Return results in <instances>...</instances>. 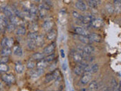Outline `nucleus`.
<instances>
[{"label": "nucleus", "mask_w": 121, "mask_h": 91, "mask_svg": "<svg viewBox=\"0 0 121 91\" xmlns=\"http://www.w3.org/2000/svg\"><path fill=\"white\" fill-rule=\"evenodd\" d=\"M60 75V72L58 69H55L53 71L50 72V73H48L45 74V83H50L52 81H53L54 80H55L57 77H58Z\"/></svg>", "instance_id": "1"}, {"label": "nucleus", "mask_w": 121, "mask_h": 91, "mask_svg": "<svg viewBox=\"0 0 121 91\" xmlns=\"http://www.w3.org/2000/svg\"><path fill=\"white\" fill-rule=\"evenodd\" d=\"M55 48H56V43L55 42H52L51 44H49L48 46H47L46 47H45L43 49V54H46L48 55H51L53 54L55 50Z\"/></svg>", "instance_id": "2"}, {"label": "nucleus", "mask_w": 121, "mask_h": 91, "mask_svg": "<svg viewBox=\"0 0 121 91\" xmlns=\"http://www.w3.org/2000/svg\"><path fill=\"white\" fill-rule=\"evenodd\" d=\"M1 79L2 80V81H4L5 83H14L15 81H16L14 75L12 74H3V75H2Z\"/></svg>", "instance_id": "3"}, {"label": "nucleus", "mask_w": 121, "mask_h": 91, "mask_svg": "<svg viewBox=\"0 0 121 91\" xmlns=\"http://www.w3.org/2000/svg\"><path fill=\"white\" fill-rule=\"evenodd\" d=\"M91 81V74L88 73H83L79 80V83L82 86H85L88 84L89 82Z\"/></svg>", "instance_id": "4"}, {"label": "nucleus", "mask_w": 121, "mask_h": 91, "mask_svg": "<svg viewBox=\"0 0 121 91\" xmlns=\"http://www.w3.org/2000/svg\"><path fill=\"white\" fill-rule=\"evenodd\" d=\"M1 11L3 12V14L5 15V16L9 18L11 16H13V12H12V10L11 9L8 5H2L1 6Z\"/></svg>", "instance_id": "5"}, {"label": "nucleus", "mask_w": 121, "mask_h": 91, "mask_svg": "<svg viewBox=\"0 0 121 91\" xmlns=\"http://www.w3.org/2000/svg\"><path fill=\"white\" fill-rule=\"evenodd\" d=\"M54 26H55V24L54 22L51 20H48V21H44V23L43 24V28L45 30V31H50V30H53L54 28Z\"/></svg>", "instance_id": "6"}, {"label": "nucleus", "mask_w": 121, "mask_h": 91, "mask_svg": "<svg viewBox=\"0 0 121 91\" xmlns=\"http://www.w3.org/2000/svg\"><path fill=\"white\" fill-rule=\"evenodd\" d=\"M89 39L92 41V42H95V43H101L102 40V37L101 35H99L98 33H92L89 34Z\"/></svg>", "instance_id": "7"}, {"label": "nucleus", "mask_w": 121, "mask_h": 91, "mask_svg": "<svg viewBox=\"0 0 121 91\" xmlns=\"http://www.w3.org/2000/svg\"><path fill=\"white\" fill-rule=\"evenodd\" d=\"M82 52L84 53L85 55H91L92 54V53L95 52V48L92 46L86 45V46H83V48L82 49Z\"/></svg>", "instance_id": "8"}, {"label": "nucleus", "mask_w": 121, "mask_h": 91, "mask_svg": "<svg viewBox=\"0 0 121 91\" xmlns=\"http://www.w3.org/2000/svg\"><path fill=\"white\" fill-rule=\"evenodd\" d=\"M44 73V69H42V68H36V70L34 71H31V74H30V76L31 77L35 79V78H38L40 76Z\"/></svg>", "instance_id": "9"}, {"label": "nucleus", "mask_w": 121, "mask_h": 91, "mask_svg": "<svg viewBox=\"0 0 121 91\" xmlns=\"http://www.w3.org/2000/svg\"><path fill=\"white\" fill-rule=\"evenodd\" d=\"M74 31L75 33L77 34V35H80V36H88L89 34L88 32L86 31V30H85L84 28H82V27H76L74 28Z\"/></svg>", "instance_id": "10"}, {"label": "nucleus", "mask_w": 121, "mask_h": 91, "mask_svg": "<svg viewBox=\"0 0 121 91\" xmlns=\"http://www.w3.org/2000/svg\"><path fill=\"white\" fill-rule=\"evenodd\" d=\"M104 24V21L101 18H97V19H94V20L91 23V25H92L94 28H99L102 25Z\"/></svg>", "instance_id": "11"}, {"label": "nucleus", "mask_w": 121, "mask_h": 91, "mask_svg": "<svg viewBox=\"0 0 121 91\" xmlns=\"http://www.w3.org/2000/svg\"><path fill=\"white\" fill-rule=\"evenodd\" d=\"M56 36H57V31H56V30L53 29L48 32L47 36H46V40L48 41H53L55 40Z\"/></svg>", "instance_id": "12"}, {"label": "nucleus", "mask_w": 121, "mask_h": 91, "mask_svg": "<svg viewBox=\"0 0 121 91\" xmlns=\"http://www.w3.org/2000/svg\"><path fill=\"white\" fill-rule=\"evenodd\" d=\"M77 39L80 41L83 44H86V45H91L92 43V41H91L88 36H80V35H77Z\"/></svg>", "instance_id": "13"}, {"label": "nucleus", "mask_w": 121, "mask_h": 91, "mask_svg": "<svg viewBox=\"0 0 121 91\" xmlns=\"http://www.w3.org/2000/svg\"><path fill=\"white\" fill-rule=\"evenodd\" d=\"M75 6L77 9H79L81 11H85L87 9L86 7V4L83 2V1H77L75 3Z\"/></svg>", "instance_id": "14"}, {"label": "nucleus", "mask_w": 121, "mask_h": 91, "mask_svg": "<svg viewBox=\"0 0 121 91\" xmlns=\"http://www.w3.org/2000/svg\"><path fill=\"white\" fill-rule=\"evenodd\" d=\"M9 21H11V24H12L15 26L17 25H21L23 24V22L21 21V18H19L16 16H14V15H13V16H11V18H9Z\"/></svg>", "instance_id": "15"}, {"label": "nucleus", "mask_w": 121, "mask_h": 91, "mask_svg": "<svg viewBox=\"0 0 121 91\" xmlns=\"http://www.w3.org/2000/svg\"><path fill=\"white\" fill-rule=\"evenodd\" d=\"M73 59L74 60V62L79 64V62H81L82 61H83V57L82 56L80 53L78 52L77 51H76V52H73Z\"/></svg>", "instance_id": "16"}, {"label": "nucleus", "mask_w": 121, "mask_h": 91, "mask_svg": "<svg viewBox=\"0 0 121 91\" xmlns=\"http://www.w3.org/2000/svg\"><path fill=\"white\" fill-rule=\"evenodd\" d=\"M35 43H36V46H39V47L43 46L45 43V39H44L43 36L38 34V36H37L36 39L35 40Z\"/></svg>", "instance_id": "17"}, {"label": "nucleus", "mask_w": 121, "mask_h": 91, "mask_svg": "<svg viewBox=\"0 0 121 91\" xmlns=\"http://www.w3.org/2000/svg\"><path fill=\"white\" fill-rule=\"evenodd\" d=\"M13 53L14 55H16L17 57H21L23 55V54H24V52H23V49L21 46H14Z\"/></svg>", "instance_id": "18"}, {"label": "nucleus", "mask_w": 121, "mask_h": 91, "mask_svg": "<svg viewBox=\"0 0 121 91\" xmlns=\"http://www.w3.org/2000/svg\"><path fill=\"white\" fill-rule=\"evenodd\" d=\"M11 10H12L13 14H14V16H16V17L21 18V19H22L24 17V14H23L22 11H20L19 9H17L16 7L12 6V8H11Z\"/></svg>", "instance_id": "19"}, {"label": "nucleus", "mask_w": 121, "mask_h": 91, "mask_svg": "<svg viewBox=\"0 0 121 91\" xmlns=\"http://www.w3.org/2000/svg\"><path fill=\"white\" fill-rule=\"evenodd\" d=\"M94 18L92 16H91V15H85V16H82L81 23L82 24H91Z\"/></svg>", "instance_id": "20"}, {"label": "nucleus", "mask_w": 121, "mask_h": 91, "mask_svg": "<svg viewBox=\"0 0 121 91\" xmlns=\"http://www.w3.org/2000/svg\"><path fill=\"white\" fill-rule=\"evenodd\" d=\"M24 66L23 65V64L21 62H16V64H15V71L17 74H21L24 72Z\"/></svg>", "instance_id": "21"}, {"label": "nucleus", "mask_w": 121, "mask_h": 91, "mask_svg": "<svg viewBox=\"0 0 121 91\" xmlns=\"http://www.w3.org/2000/svg\"><path fill=\"white\" fill-rule=\"evenodd\" d=\"M9 18H8L4 14H0V25L2 27H6L9 24Z\"/></svg>", "instance_id": "22"}, {"label": "nucleus", "mask_w": 121, "mask_h": 91, "mask_svg": "<svg viewBox=\"0 0 121 91\" xmlns=\"http://www.w3.org/2000/svg\"><path fill=\"white\" fill-rule=\"evenodd\" d=\"M15 33L17 36H24L26 33V30L24 27L23 26H19L15 30Z\"/></svg>", "instance_id": "23"}, {"label": "nucleus", "mask_w": 121, "mask_h": 91, "mask_svg": "<svg viewBox=\"0 0 121 91\" xmlns=\"http://www.w3.org/2000/svg\"><path fill=\"white\" fill-rule=\"evenodd\" d=\"M45 58V55L41 52H35L32 55V59L33 61H40Z\"/></svg>", "instance_id": "24"}, {"label": "nucleus", "mask_w": 121, "mask_h": 91, "mask_svg": "<svg viewBox=\"0 0 121 91\" xmlns=\"http://www.w3.org/2000/svg\"><path fill=\"white\" fill-rule=\"evenodd\" d=\"M98 87H99V85H98V83L96 81H91L89 84V89L90 91H96L98 89Z\"/></svg>", "instance_id": "25"}, {"label": "nucleus", "mask_w": 121, "mask_h": 91, "mask_svg": "<svg viewBox=\"0 0 121 91\" xmlns=\"http://www.w3.org/2000/svg\"><path fill=\"white\" fill-rule=\"evenodd\" d=\"M48 65V63L43 59V60L39 61V62L36 63V66L37 67V68H42V69H44V68H46Z\"/></svg>", "instance_id": "26"}, {"label": "nucleus", "mask_w": 121, "mask_h": 91, "mask_svg": "<svg viewBox=\"0 0 121 91\" xmlns=\"http://www.w3.org/2000/svg\"><path fill=\"white\" fill-rule=\"evenodd\" d=\"M2 56H9L11 54V49L9 48H2V49L1 50V52H0Z\"/></svg>", "instance_id": "27"}, {"label": "nucleus", "mask_w": 121, "mask_h": 91, "mask_svg": "<svg viewBox=\"0 0 121 91\" xmlns=\"http://www.w3.org/2000/svg\"><path fill=\"white\" fill-rule=\"evenodd\" d=\"M73 73L77 76H80L84 73V71H83V69L81 67H79V65H77L73 68Z\"/></svg>", "instance_id": "28"}, {"label": "nucleus", "mask_w": 121, "mask_h": 91, "mask_svg": "<svg viewBox=\"0 0 121 91\" xmlns=\"http://www.w3.org/2000/svg\"><path fill=\"white\" fill-rule=\"evenodd\" d=\"M29 9H30V11L32 15H36L38 13V11H39V10H38V7L36 5H34V4H31V5H30Z\"/></svg>", "instance_id": "29"}, {"label": "nucleus", "mask_w": 121, "mask_h": 91, "mask_svg": "<svg viewBox=\"0 0 121 91\" xmlns=\"http://www.w3.org/2000/svg\"><path fill=\"white\" fill-rule=\"evenodd\" d=\"M105 9L106 11H107V12L108 14H113V12H114V7H113V5H112V4L111 3H107L105 5Z\"/></svg>", "instance_id": "30"}, {"label": "nucleus", "mask_w": 121, "mask_h": 91, "mask_svg": "<svg viewBox=\"0 0 121 91\" xmlns=\"http://www.w3.org/2000/svg\"><path fill=\"white\" fill-rule=\"evenodd\" d=\"M26 46H27L28 49H30V50H33V49H35L36 47L35 41H32V40H28L27 42H26Z\"/></svg>", "instance_id": "31"}, {"label": "nucleus", "mask_w": 121, "mask_h": 91, "mask_svg": "<svg viewBox=\"0 0 121 91\" xmlns=\"http://www.w3.org/2000/svg\"><path fill=\"white\" fill-rule=\"evenodd\" d=\"M98 69H99V66L98 64H92V65H90V74L97 73Z\"/></svg>", "instance_id": "32"}, {"label": "nucleus", "mask_w": 121, "mask_h": 91, "mask_svg": "<svg viewBox=\"0 0 121 91\" xmlns=\"http://www.w3.org/2000/svg\"><path fill=\"white\" fill-rule=\"evenodd\" d=\"M38 36V33L37 32H30L27 34V37L30 40H32V41H35L36 37Z\"/></svg>", "instance_id": "33"}, {"label": "nucleus", "mask_w": 121, "mask_h": 91, "mask_svg": "<svg viewBox=\"0 0 121 91\" xmlns=\"http://www.w3.org/2000/svg\"><path fill=\"white\" fill-rule=\"evenodd\" d=\"M36 64L35 62V61L33 60H29L27 63H26V67H27L28 69H30V70H33L34 68L36 67Z\"/></svg>", "instance_id": "34"}, {"label": "nucleus", "mask_w": 121, "mask_h": 91, "mask_svg": "<svg viewBox=\"0 0 121 91\" xmlns=\"http://www.w3.org/2000/svg\"><path fill=\"white\" fill-rule=\"evenodd\" d=\"M23 14H24V17L26 16L28 18H30L32 16V14H31V13H30V11L29 8H26V6L23 7Z\"/></svg>", "instance_id": "35"}, {"label": "nucleus", "mask_w": 121, "mask_h": 91, "mask_svg": "<svg viewBox=\"0 0 121 91\" xmlns=\"http://www.w3.org/2000/svg\"><path fill=\"white\" fill-rule=\"evenodd\" d=\"M9 70V67L7 64H0V72H7Z\"/></svg>", "instance_id": "36"}, {"label": "nucleus", "mask_w": 121, "mask_h": 91, "mask_svg": "<svg viewBox=\"0 0 121 91\" xmlns=\"http://www.w3.org/2000/svg\"><path fill=\"white\" fill-rule=\"evenodd\" d=\"M72 15H73V17L77 19V20H79V21H82V15H81L80 14H79L77 11H73V12H72Z\"/></svg>", "instance_id": "37"}, {"label": "nucleus", "mask_w": 121, "mask_h": 91, "mask_svg": "<svg viewBox=\"0 0 121 91\" xmlns=\"http://www.w3.org/2000/svg\"><path fill=\"white\" fill-rule=\"evenodd\" d=\"M86 2L88 4V5L90 8H92V9H96L98 6L96 1H94V0H89V1H87Z\"/></svg>", "instance_id": "38"}, {"label": "nucleus", "mask_w": 121, "mask_h": 91, "mask_svg": "<svg viewBox=\"0 0 121 91\" xmlns=\"http://www.w3.org/2000/svg\"><path fill=\"white\" fill-rule=\"evenodd\" d=\"M55 55L53 53V54H51V55H48L47 56H45V58H44V59L46 61V62H48V63H49V62H51L52 61H53L55 59Z\"/></svg>", "instance_id": "39"}, {"label": "nucleus", "mask_w": 121, "mask_h": 91, "mask_svg": "<svg viewBox=\"0 0 121 91\" xmlns=\"http://www.w3.org/2000/svg\"><path fill=\"white\" fill-rule=\"evenodd\" d=\"M14 41L13 38H9V39H8V41H7L6 47L11 49V47L14 46Z\"/></svg>", "instance_id": "40"}, {"label": "nucleus", "mask_w": 121, "mask_h": 91, "mask_svg": "<svg viewBox=\"0 0 121 91\" xmlns=\"http://www.w3.org/2000/svg\"><path fill=\"white\" fill-rule=\"evenodd\" d=\"M113 4H114V11L117 10V11H120V5H121V2L119 0H116V1H113Z\"/></svg>", "instance_id": "41"}, {"label": "nucleus", "mask_w": 121, "mask_h": 91, "mask_svg": "<svg viewBox=\"0 0 121 91\" xmlns=\"http://www.w3.org/2000/svg\"><path fill=\"white\" fill-rule=\"evenodd\" d=\"M9 62V56H2L0 58V64H7Z\"/></svg>", "instance_id": "42"}, {"label": "nucleus", "mask_w": 121, "mask_h": 91, "mask_svg": "<svg viewBox=\"0 0 121 91\" xmlns=\"http://www.w3.org/2000/svg\"><path fill=\"white\" fill-rule=\"evenodd\" d=\"M6 29L9 32H12L14 30H16V26L12 24H9L6 27Z\"/></svg>", "instance_id": "43"}, {"label": "nucleus", "mask_w": 121, "mask_h": 91, "mask_svg": "<svg viewBox=\"0 0 121 91\" xmlns=\"http://www.w3.org/2000/svg\"><path fill=\"white\" fill-rule=\"evenodd\" d=\"M30 30H32V32H36V30H38V24L36 23H33V24L30 25Z\"/></svg>", "instance_id": "44"}, {"label": "nucleus", "mask_w": 121, "mask_h": 91, "mask_svg": "<svg viewBox=\"0 0 121 91\" xmlns=\"http://www.w3.org/2000/svg\"><path fill=\"white\" fill-rule=\"evenodd\" d=\"M78 65H79V67H81V68H82V69H84V68H85L86 67H87V66L89 65V64L87 63L86 62H85L84 60H83V61H82L81 62H79V63Z\"/></svg>", "instance_id": "45"}, {"label": "nucleus", "mask_w": 121, "mask_h": 91, "mask_svg": "<svg viewBox=\"0 0 121 91\" xmlns=\"http://www.w3.org/2000/svg\"><path fill=\"white\" fill-rule=\"evenodd\" d=\"M39 16L41 18H43L47 16V11L41 10V11H39Z\"/></svg>", "instance_id": "46"}, {"label": "nucleus", "mask_w": 121, "mask_h": 91, "mask_svg": "<svg viewBox=\"0 0 121 91\" xmlns=\"http://www.w3.org/2000/svg\"><path fill=\"white\" fill-rule=\"evenodd\" d=\"M8 39H9V38H8V37H4L3 39L2 40V42H1V46H2V48L6 47V44H7Z\"/></svg>", "instance_id": "47"}, {"label": "nucleus", "mask_w": 121, "mask_h": 91, "mask_svg": "<svg viewBox=\"0 0 121 91\" xmlns=\"http://www.w3.org/2000/svg\"><path fill=\"white\" fill-rule=\"evenodd\" d=\"M111 86L113 87V88H116V87L118 86V83H117V80L115 78L112 79V81L111 82Z\"/></svg>", "instance_id": "48"}, {"label": "nucleus", "mask_w": 121, "mask_h": 91, "mask_svg": "<svg viewBox=\"0 0 121 91\" xmlns=\"http://www.w3.org/2000/svg\"><path fill=\"white\" fill-rule=\"evenodd\" d=\"M43 2L46 4V5H48V6H50V7H52V5H53L52 1H44Z\"/></svg>", "instance_id": "49"}, {"label": "nucleus", "mask_w": 121, "mask_h": 91, "mask_svg": "<svg viewBox=\"0 0 121 91\" xmlns=\"http://www.w3.org/2000/svg\"><path fill=\"white\" fill-rule=\"evenodd\" d=\"M67 64H66V62H64L62 64V69L64 71H66L67 70Z\"/></svg>", "instance_id": "50"}, {"label": "nucleus", "mask_w": 121, "mask_h": 91, "mask_svg": "<svg viewBox=\"0 0 121 91\" xmlns=\"http://www.w3.org/2000/svg\"><path fill=\"white\" fill-rule=\"evenodd\" d=\"M60 56H61V58H64L65 57V54H64V49H60Z\"/></svg>", "instance_id": "51"}, {"label": "nucleus", "mask_w": 121, "mask_h": 91, "mask_svg": "<svg viewBox=\"0 0 121 91\" xmlns=\"http://www.w3.org/2000/svg\"><path fill=\"white\" fill-rule=\"evenodd\" d=\"M80 91H86V88H82V89L80 90Z\"/></svg>", "instance_id": "52"}, {"label": "nucleus", "mask_w": 121, "mask_h": 91, "mask_svg": "<svg viewBox=\"0 0 121 91\" xmlns=\"http://www.w3.org/2000/svg\"><path fill=\"white\" fill-rule=\"evenodd\" d=\"M36 91H43V90H36Z\"/></svg>", "instance_id": "53"}, {"label": "nucleus", "mask_w": 121, "mask_h": 91, "mask_svg": "<svg viewBox=\"0 0 121 91\" xmlns=\"http://www.w3.org/2000/svg\"><path fill=\"white\" fill-rule=\"evenodd\" d=\"M1 27H2V26H1V25H0V29H1Z\"/></svg>", "instance_id": "54"}, {"label": "nucleus", "mask_w": 121, "mask_h": 91, "mask_svg": "<svg viewBox=\"0 0 121 91\" xmlns=\"http://www.w3.org/2000/svg\"><path fill=\"white\" fill-rule=\"evenodd\" d=\"M0 86H1V83H0Z\"/></svg>", "instance_id": "55"}, {"label": "nucleus", "mask_w": 121, "mask_h": 91, "mask_svg": "<svg viewBox=\"0 0 121 91\" xmlns=\"http://www.w3.org/2000/svg\"><path fill=\"white\" fill-rule=\"evenodd\" d=\"M108 91H111V90H108Z\"/></svg>", "instance_id": "56"}, {"label": "nucleus", "mask_w": 121, "mask_h": 91, "mask_svg": "<svg viewBox=\"0 0 121 91\" xmlns=\"http://www.w3.org/2000/svg\"><path fill=\"white\" fill-rule=\"evenodd\" d=\"M0 74H1V72H0Z\"/></svg>", "instance_id": "57"}, {"label": "nucleus", "mask_w": 121, "mask_h": 91, "mask_svg": "<svg viewBox=\"0 0 121 91\" xmlns=\"http://www.w3.org/2000/svg\"></svg>", "instance_id": "58"}]
</instances>
